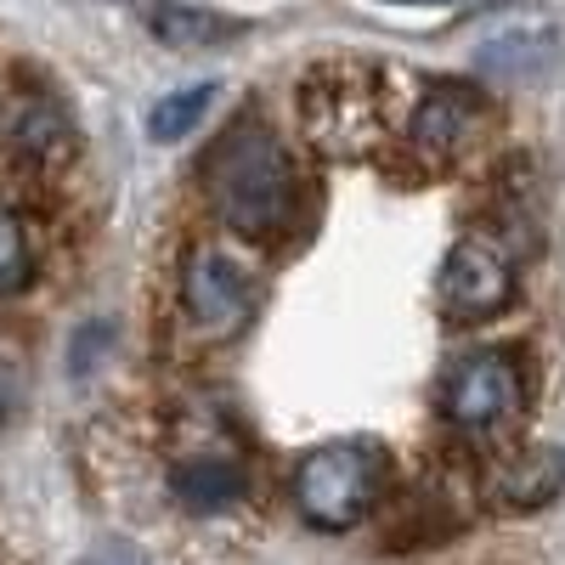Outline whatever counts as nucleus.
Wrapping results in <instances>:
<instances>
[{
	"label": "nucleus",
	"mask_w": 565,
	"mask_h": 565,
	"mask_svg": "<svg viewBox=\"0 0 565 565\" xmlns=\"http://www.w3.org/2000/svg\"><path fill=\"white\" fill-rule=\"evenodd\" d=\"M204 193L232 232L271 238L295 221V164L266 125H238L204 159Z\"/></svg>",
	"instance_id": "obj_1"
},
{
	"label": "nucleus",
	"mask_w": 565,
	"mask_h": 565,
	"mask_svg": "<svg viewBox=\"0 0 565 565\" xmlns=\"http://www.w3.org/2000/svg\"><path fill=\"white\" fill-rule=\"evenodd\" d=\"M380 487H385V452L373 441H334L300 458L295 509L317 532H351L380 503Z\"/></svg>",
	"instance_id": "obj_2"
},
{
	"label": "nucleus",
	"mask_w": 565,
	"mask_h": 565,
	"mask_svg": "<svg viewBox=\"0 0 565 565\" xmlns=\"http://www.w3.org/2000/svg\"><path fill=\"white\" fill-rule=\"evenodd\" d=\"M526 385H521V367H514L503 351H481L447 373L441 385V413L458 424V430H492V424L514 418Z\"/></svg>",
	"instance_id": "obj_3"
},
{
	"label": "nucleus",
	"mask_w": 565,
	"mask_h": 565,
	"mask_svg": "<svg viewBox=\"0 0 565 565\" xmlns=\"http://www.w3.org/2000/svg\"><path fill=\"white\" fill-rule=\"evenodd\" d=\"M186 311H193L199 322V334L210 340H226V334H238L244 317L255 311V282L249 271L221 255V249H193L186 255Z\"/></svg>",
	"instance_id": "obj_4"
},
{
	"label": "nucleus",
	"mask_w": 565,
	"mask_h": 565,
	"mask_svg": "<svg viewBox=\"0 0 565 565\" xmlns=\"http://www.w3.org/2000/svg\"><path fill=\"white\" fill-rule=\"evenodd\" d=\"M509 295H514V266H509V255L492 238H463L447 255V266H441V300H447L452 317L481 322V317L503 311Z\"/></svg>",
	"instance_id": "obj_5"
},
{
	"label": "nucleus",
	"mask_w": 565,
	"mask_h": 565,
	"mask_svg": "<svg viewBox=\"0 0 565 565\" xmlns=\"http://www.w3.org/2000/svg\"><path fill=\"white\" fill-rule=\"evenodd\" d=\"M481 125V97L469 85H430L413 114V141L424 153H458Z\"/></svg>",
	"instance_id": "obj_6"
},
{
	"label": "nucleus",
	"mask_w": 565,
	"mask_h": 565,
	"mask_svg": "<svg viewBox=\"0 0 565 565\" xmlns=\"http://www.w3.org/2000/svg\"><path fill=\"white\" fill-rule=\"evenodd\" d=\"M175 498L186 509H199V514H215L226 503H238L244 498V463L226 447H204L193 458H181L175 463Z\"/></svg>",
	"instance_id": "obj_7"
},
{
	"label": "nucleus",
	"mask_w": 565,
	"mask_h": 565,
	"mask_svg": "<svg viewBox=\"0 0 565 565\" xmlns=\"http://www.w3.org/2000/svg\"><path fill=\"white\" fill-rule=\"evenodd\" d=\"M12 153L18 159H34V164H63L74 153V125L52 108V103H34L18 125H12Z\"/></svg>",
	"instance_id": "obj_8"
},
{
	"label": "nucleus",
	"mask_w": 565,
	"mask_h": 565,
	"mask_svg": "<svg viewBox=\"0 0 565 565\" xmlns=\"http://www.w3.org/2000/svg\"><path fill=\"white\" fill-rule=\"evenodd\" d=\"M153 34L164 45H181V52H204V45H221L232 34H244V23H232L221 12H204V7H159Z\"/></svg>",
	"instance_id": "obj_9"
},
{
	"label": "nucleus",
	"mask_w": 565,
	"mask_h": 565,
	"mask_svg": "<svg viewBox=\"0 0 565 565\" xmlns=\"http://www.w3.org/2000/svg\"><path fill=\"white\" fill-rule=\"evenodd\" d=\"M210 97H215V85L204 79V85L170 90L164 103H153V114H148V130H153V141H175V136H186V130H193V125L204 119Z\"/></svg>",
	"instance_id": "obj_10"
},
{
	"label": "nucleus",
	"mask_w": 565,
	"mask_h": 565,
	"mask_svg": "<svg viewBox=\"0 0 565 565\" xmlns=\"http://www.w3.org/2000/svg\"><path fill=\"white\" fill-rule=\"evenodd\" d=\"M34 271V249H29V232L23 221L0 204V295H18Z\"/></svg>",
	"instance_id": "obj_11"
},
{
	"label": "nucleus",
	"mask_w": 565,
	"mask_h": 565,
	"mask_svg": "<svg viewBox=\"0 0 565 565\" xmlns=\"http://www.w3.org/2000/svg\"><path fill=\"white\" fill-rule=\"evenodd\" d=\"M554 487H559V458L537 452V458H532V469H526V476H521V469H514V476H509V487H503V492H509L514 503H543V498H548Z\"/></svg>",
	"instance_id": "obj_12"
},
{
	"label": "nucleus",
	"mask_w": 565,
	"mask_h": 565,
	"mask_svg": "<svg viewBox=\"0 0 565 565\" xmlns=\"http://www.w3.org/2000/svg\"><path fill=\"white\" fill-rule=\"evenodd\" d=\"M12 407H18V367L0 356V424L12 418Z\"/></svg>",
	"instance_id": "obj_13"
},
{
	"label": "nucleus",
	"mask_w": 565,
	"mask_h": 565,
	"mask_svg": "<svg viewBox=\"0 0 565 565\" xmlns=\"http://www.w3.org/2000/svg\"><path fill=\"white\" fill-rule=\"evenodd\" d=\"M391 7H469V0H391Z\"/></svg>",
	"instance_id": "obj_14"
}]
</instances>
